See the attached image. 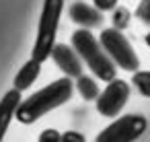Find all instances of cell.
<instances>
[{
	"mask_svg": "<svg viewBox=\"0 0 150 142\" xmlns=\"http://www.w3.org/2000/svg\"><path fill=\"white\" fill-rule=\"evenodd\" d=\"M72 91H74V84L68 76L64 78H58L54 82H50L47 87L39 89L37 93H33L31 97L23 99L17 107V119L21 124H33L37 121L39 117H43L45 113L54 111L56 107L68 103L72 99Z\"/></svg>",
	"mask_w": 150,
	"mask_h": 142,
	"instance_id": "6da1fadb",
	"label": "cell"
},
{
	"mask_svg": "<svg viewBox=\"0 0 150 142\" xmlns=\"http://www.w3.org/2000/svg\"><path fill=\"white\" fill-rule=\"evenodd\" d=\"M72 48L76 50V54L80 56V60L91 68V72L99 78V80H113L117 66L113 64V60L109 58V54L103 50L101 41L91 33V29H78L72 33Z\"/></svg>",
	"mask_w": 150,
	"mask_h": 142,
	"instance_id": "7a4b0ae2",
	"label": "cell"
},
{
	"mask_svg": "<svg viewBox=\"0 0 150 142\" xmlns=\"http://www.w3.org/2000/svg\"><path fill=\"white\" fill-rule=\"evenodd\" d=\"M64 9V0H43V9L37 25V37L31 50V58L37 62H45L52 58V50L56 45V35H58V25Z\"/></svg>",
	"mask_w": 150,
	"mask_h": 142,
	"instance_id": "3957f363",
	"label": "cell"
},
{
	"mask_svg": "<svg viewBox=\"0 0 150 142\" xmlns=\"http://www.w3.org/2000/svg\"><path fill=\"white\" fill-rule=\"evenodd\" d=\"M99 41H101L103 50L109 54V58L113 60V64L117 68L127 70V72H138L140 70V58L134 52V45L127 41V37L119 29H115V27L103 29L101 35H99Z\"/></svg>",
	"mask_w": 150,
	"mask_h": 142,
	"instance_id": "277c9868",
	"label": "cell"
},
{
	"mask_svg": "<svg viewBox=\"0 0 150 142\" xmlns=\"http://www.w3.org/2000/svg\"><path fill=\"white\" fill-rule=\"evenodd\" d=\"M148 128V121L140 113L115 117L107 128L99 132L95 142H136Z\"/></svg>",
	"mask_w": 150,
	"mask_h": 142,
	"instance_id": "5b68a950",
	"label": "cell"
},
{
	"mask_svg": "<svg viewBox=\"0 0 150 142\" xmlns=\"http://www.w3.org/2000/svg\"><path fill=\"white\" fill-rule=\"evenodd\" d=\"M127 99H129V84H127V80L113 78V80L107 82V87L97 97V111L103 117H111L113 119L125 107Z\"/></svg>",
	"mask_w": 150,
	"mask_h": 142,
	"instance_id": "8992f818",
	"label": "cell"
},
{
	"mask_svg": "<svg viewBox=\"0 0 150 142\" xmlns=\"http://www.w3.org/2000/svg\"><path fill=\"white\" fill-rule=\"evenodd\" d=\"M52 60L56 62V66L64 72V76L68 78H78L82 74V64H80V56L76 54L74 48L66 45V43H56L52 50Z\"/></svg>",
	"mask_w": 150,
	"mask_h": 142,
	"instance_id": "52a82bcc",
	"label": "cell"
},
{
	"mask_svg": "<svg viewBox=\"0 0 150 142\" xmlns=\"http://www.w3.org/2000/svg\"><path fill=\"white\" fill-rule=\"evenodd\" d=\"M68 17L80 25V29H95L103 25V15L101 11H97L95 6L86 4V2H74L68 9Z\"/></svg>",
	"mask_w": 150,
	"mask_h": 142,
	"instance_id": "ba28073f",
	"label": "cell"
},
{
	"mask_svg": "<svg viewBox=\"0 0 150 142\" xmlns=\"http://www.w3.org/2000/svg\"><path fill=\"white\" fill-rule=\"evenodd\" d=\"M21 101H23V97H21V91H17V89H11L0 99V142L4 140V134H6L13 117L17 115V107Z\"/></svg>",
	"mask_w": 150,
	"mask_h": 142,
	"instance_id": "9c48e42d",
	"label": "cell"
},
{
	"mask_svg": "<svg viewBox=\"0 0 150 142\" xmlns=\"http://www.w3.org/2000/svg\"><path fill=\"white\" fill-rule=\"evenodd\" d=\"M39 72H41V62H37V60H27L23 66H21V70L15 74V82H13V89H17V91H27L35 80H37V76H39Z\"/></svg>",
	"mask_w": 150,
	"mask_h": 142,
	"instance_id": "30bf717a",
	"label": "cell"
},
{
	"mask_svg": "<svg viewBox=\"0 0 150 142\" xmlns=\"http://www.w3.org/2000/svg\"><path fill=\"white\" fill-rule=\"evenodd\" d=\"M76 89H78L80 97L86 99V101H97V97L101 95L99 82H97L93 76H86V74H80V76L76 78Z\"/></svg>",
	"mask_w": 150,
	"mask_h": 142,
	"instance_id": "8fae6325",
	"label": "cell"
},
{
	"mask_svg": "<svg viewBox=\"0 0 150 142\" xmlns=\"http://www.w3.org/2000/svg\"><path fill=\"white\" fill-rule=\"evenodd\" d=\"M132 82H134V87L138 89V93L142 97L150 99V70H138V72H134Z\"/></svg>",
	"mask_w": 150,
	"mask_h": 142,
	"instance_id": "7c38bea8",
	"label": "cell"
},
{
	"mask_svg": "<svg viewBox=\"0 0 150 142\" xmlns=\"http://www.w3.org/2000/svg\"><path fill=\"white\" fill-rule=\"evenodd\" d=\"M129 17H132V15H129V11H127V9H119V6H117V9H113V27L121 31L123 27H127V25H129Z\"/></svg>",
	"mask_w": 150,
	"mask_h": 142,
	"instance_id": "4fadbf2b",
	"label": "cell"
},
{
	"mask_svg": "<svg viewBox=\"0 0 150 142\" xmlns=\"http://www.w3.org/2000/svg\"><path fill=\"white\" fill-rule=\"evenodd\" d=\"M136 17H138L142 23L150 25V0H142V2L138 4V9H136Z\"/></svg>",
	"mask_w": 150,
	"mask_h": 142,
	"instance_id": "5bb4252c",
	"label": "cell"
},
{
	"mask_svg": "<svg viewBox=\"0 0 150 142\" xmlns=\"http://www.w3.org/2000/svg\"><path fill=\"white\" fill-rule=\"evenodd\" d=\"M37 142H62V134L54 128H47L39 134V140Z\"/></svg>",
	"mask_w": 150,
	"mask_h": 142,
	"instance_id": "9a60e30c",
	"label": "cell"
},
{
	"mask_svg": "<svg viewBox=\"0 0 150 142\" xmlns=\"http://www.w3.org/2000/svg\"><path fill=\"white\" fill-rule=\"evenodd\" d=\"M93 6L101 13H109V11L117 9V0H93Z\"/></svg>",
	"mask_w": 150,
	"mask_h": 142,
	"instance_id": "2e32d148",
	"label": "cell"
},
{
	"mask_svg": "<svg viewBox=\"0 0 150 142\" xmlns=\"http://www.w3.org/2000/svg\"><path fill=\"white\" fill-rule=\"evenodd\" d=\"M62 142H86V138H84V134L70 130V132H64L62 134Z\"/></svg>",
	"mask_w": 150,
	"mask_h": 142,
	"instance_id": "e0dca14e",
	"label": "cell"
},
{
	"mask_svg": "<svg viewBox=\"0 0 150 142\" xmlns=\"http://www.w3.org/2000/svg\"><path fill=\"white\" fill-rule=\"evenodd\" d=\"M146 45L150 48V33H146Z\"/></svg>",
	"mask_w": 150,
	"mask_h": 142,
	"instance_id": "ac0fdd59",
	"label": "cell"
}]
</instances>
